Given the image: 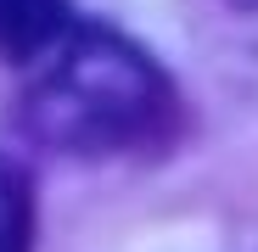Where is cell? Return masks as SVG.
Here are the masks:
<instances>
[{"mask_svg": "<svg viewBox=\"0 0 258 252\" xmlns=\"http://www.w3.org/2000/svg\"><path fill=\"white\" fill-rule=\"evenodd\" d=\"M236 6H258V0H236Z\"/></svg>", "mask_w": 258, "mask_h": 252, "instance_id": "cell-4", "label": "cell"}, {"mask_svg": "<svg viewBox=\"0 0 258 252\" xmlns=\"http://www.w3.org/2000/svg\"><path fill=\"white\" fill-rule=\"evenodd\" d=\"M34 246V191L17 162L0 157V252H28Z\"/></svg>", "mask_w": 258, "mask_h": 252, "instance_id": "cell-3", "label": "cell"}, {"mask_svg": "<svg viewBox=\"0 0 258 252\" xmlns=\"http://www.w3.org/2000/svg\"><path fill=\"white\" fill-rule=\"evenodd\" d=\"M68 0H0V56H34L62 34Z\"/></svg>", "mask_w": 258, "mask_h": 252, "instance_id": "cell-2", "label": "cell"}, {"mask_svg": "<svg viewBox=\"0 0 258 252\" xmlns=\"http://www.w3.org/2000/svg\"><path fill=\"white\" fill-rule=\"evenodd\" d=\"M34 123L56 146L118 151L174 123V90L129 39L84 28L62 45L51 78L34 90Z\"/></svg>", "mask_w": 258, "mask_h": 252, "instance_id": "cell-1", "label": "cell"}]
</instances>
